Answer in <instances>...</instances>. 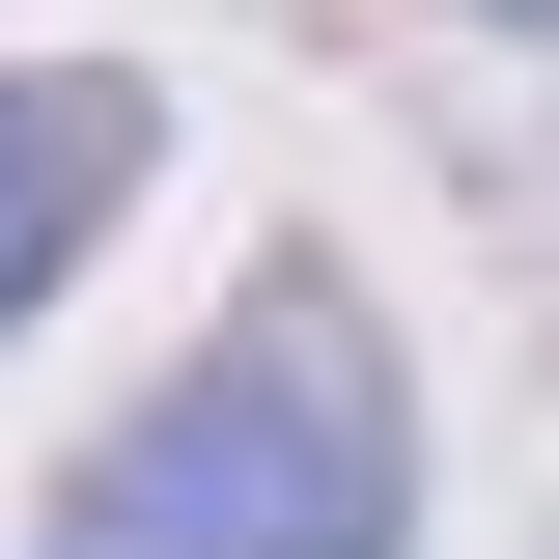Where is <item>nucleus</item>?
I'll use <instances>...</instances> for the list:
<instances>
[{"label":"nucleus","mask_w":559,"mask_h":559,"mask_svg":"<svg viewBox=\"0 0 559 559\" xmlns=\"http://www.w3.org/2000/svg\"><path fill=\"white\" fill-rule=\"evenodd\" d=\"M392 532H419V419H392V336L336 280H252L57 476V559H392Z\"/></svg>","instance_id":"obj_1"},{"label":"nucleus","mask_w":559,"mask_h":559,"mask_svg":"<svg viewBox=\"0 0 559 559\" xmlns=\"http://www.w3.org/2000/svg\"><path fill=\"white\" fill-rule=\"evenodd\" d=\"M112 197H140V84H84V57H0V336L57 308L84 252H112Z\"/></svg>","instance_id":"obj_2"},{"label":"nucleus","mask_w":559,"mask_h":559,"mask_svg":"<svg viewBox=\"0 0 559 559\" xmlns=\"http://www.w3.org/2000/svg\"><path fill=\"white\" fill-rule=\"evenodd\" d=\"M503 28H559V0H503Z\"/></svg>","instance_id":"obj_3"}]
</instances>
